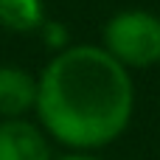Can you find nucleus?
Returning <instances> with one entry per match:
<instances>
[{
	"instance_id": "f257e3e1",
	"label": "nucleus",
	"mask_w": 160,
	"mask_h": 160,
	"mask_svg": "<svg viewBox=\"0 0 160 160\" xmlns=\"http://www.w3.org/2000/svg\"><path fill=\"white\" fill-rule=\"evenodd\" d=\"M135 90L129 70L104 48L73 45L53 56L37 79V115L70 149L112 143L132 118Z\"/></svg>"
},
{
	"instance_id": "f03ea898",
	"label": "nucleus",
	"mask_w": 160,
	"mask_h": 160,
	"mask_svg": "<svg viewBox=\"0 0 160 160\" xmlns=\"http://www.w3.org/2000/svg\"><path fill=\"white\" fill-rule=\"evenodd\" d=\"M104 51L124 68H149L160 62V17L152 11H118L104 25Z\"/></svg>"
},
{
	"instance_id": "7ed1b4c3",
	"label": "nucleus",
	"mask_w": 160,
	"mask_h": 160,
	"mask_svg": "<svg viewBox=\"0 0 160 160\" xmlns=\"http://www.w3.org/2000/svg\"><path fill=\"white\" fill-rule=\"evenodd\" d=\"M0 160H51V149L34 124L14 118L0 124Z\"/></svg>"
},
{
	"instance_id": "20e7f679",
	"label": "nucleus",
	"mask_w": 160,
	"mask_h": 160,
	"mask_svg": "<svg viewBox=\"0 0 160 160\" xmlns=\"http://www.w3.org/2000/svg\"><path fill=\"white\" fill-rule=\"evenodd\" d=\"M37 107V79L20 68L0 65V118L14 121Z\"/></svg>"
},
{
	"instance_id": "39448f33",
	"label": "nucleus",
	"mask_w": 160,
	"mask_h": 160,
	"mask_svg": "<svg viewBox=\"0 0 160 160\" xmlns=\"http://www.w3.org/2000/svg\"><path fill=\"white\" fill-rule=\"evenodd\" d=\"M45 22L42 0H0V25L11 31H34Z\"/></svg>"
},
{
	"instance_id": "423d86ee",
	"label": "nucleus",
	"mask_w": 160,
	"mask_h": 160,
	"mask_svg": "<svg viewBox=\"0 0 160 160\" xmlns=\"http://www.w3.org/2000/svg\"><path fill=\"white\" fill-rule=\"evenodd\" d=\"M59 160H98V158H90V155H68V158H59Z\"/></svg>"
}]
</instances>
